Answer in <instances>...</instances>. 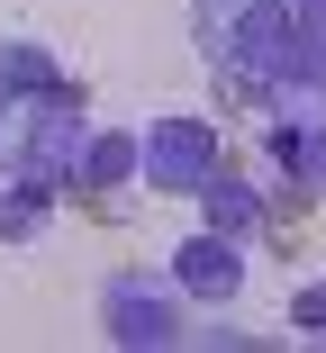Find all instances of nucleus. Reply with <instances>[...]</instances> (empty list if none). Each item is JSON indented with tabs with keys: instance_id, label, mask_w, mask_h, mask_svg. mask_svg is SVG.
<instances>
[{
	"instance_id": "f257e3e1",
	"label": "nucleus",
	"mask_w": 326,
	"mask_h": 353,
	"mask_svg": "<svg viewBox=\"0 0 326 353\" xmlns=\"http://www.w3.org/2000/svg\"><path fill=\"white\" fill-rule=\"evenodd\" d=\"M200 172H209V127L200 118H163L145 136V181L154 190H200Z\"/></svg>"
},
{
	"instance_id": "f03ea898",
	"label": "nucleus",
	"mask_w": 326,
	"mask_h": 353,
	"mask_svg": "<svg viewBox=\"0 0 326 353\" xmlns=\"http://www.w3.org/2000/svg\"><path fill=\"white\" fill-rule=\"evenodd\" d=\"M100 308H109V335H118V344H172V335H181V326H172V299L154 290V281H109Z\"/></svg>"
},
{
	"instance_id": "7ed1b4c3",
	"label": "nucleus",
	"mask_w": 326,
	"mask_h": 353,
	"mask_svg": "<svg viewBox=\"0 0 326 353\" xmlns=\"http://www.w3.org/2000/svg\"><path fill=\"white\" fill-rule=\"evenodd\" d=\"M172 281H181V290H200V299H236L245 263H236L218 236H190V245H181V263H172Z\"/></svg>"
},
{
	"instance_id": "20e7f679",
	"label": "nucleus",
	"mask_w": 326,
	"mask_h": 353,
	"mask_svg": "<svg viewBox=\"0 0 326 353\" xmlns=\"http://www.w3.org/2000/svg\"><path fill=\"white\" fill-rule=\"evenodd\" d=\"M290 317H299L308 335H326V281H317V290H299V308H290Z\"/></svg>"
}]
</instances>
